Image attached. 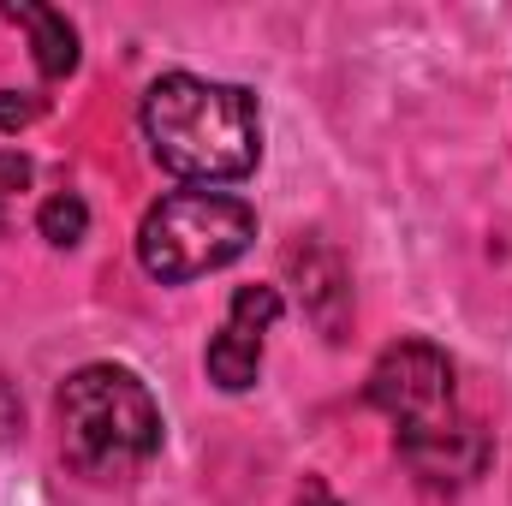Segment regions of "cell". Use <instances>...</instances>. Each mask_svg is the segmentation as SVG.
Wrapping results in <instances>:
<instances>
[{
	"label": "cell",
	"mask_w": 512,
	"mask_h": 506,
	"mask_svg": "<svg viewBox=\"0 0 512 506\" xmlns=\"http://www.w3.org/2000/svg\"><path fill=\"white\" fill-rule=\"evenodd\" d=\"M149 155L197 185H233L262 155V114L239 84H215L197 72H167L143 96Z\"/></svg>",
	"instance_id": "obj_2"
},
{
	"label": "cell",
	"mask_w": 512,
	"mask_h": 506,
	"mask_svg": "<svg viewBox=\"0 0 512 506\" xmlns=\"http://www.w3.org/2000/svg\"><path fill=\"white\" fill-rule=\"evenodd\" d=\"M36 114H42V102H36V96H30V102H18L12 90L0 96V126H6V131H12V126H30Z\"/></svg>",
	"instance_id": "obj_9"
},
{
	"label": "cell",
	"mask_w": 512,
	"mask_h": 506,
	"mask_svg": "<svg viewBox=\"0 0 512 506\" xmlns=\"http://www.w3.org/2000/svg\"><path fill=\"white\" fill-rule=\"evenodd\" d=\"M30 185H36L30 155L0 149V233H12V221H18V209H24V197H30Z\"/></svg>",
	"instance_id": "obj_8"
},
{
	"label": "cell",
	"mask_w": 512,
	"mask_h": 506,
	"mask_svg": "<svg viewBox=\"0 0 512 506\" xmlns=\"http://www.w3.org/2000/svg\"><path fill=\"white\" fill-rule=\"evenodd\" d=\"M298 506H340V501H334V495H328V489H322V483H310V489H304V495H298Z\"/></svg>",
	"instance_id": "obj_10"
},
{
	"label": "cell",
	"mask_w": 512,
	"mask_h": 506,
	"mask_svg": "<svg viewBox=\"0 0 512 506\" xmlns=\"http://www.w3.org/2000/svg\"><path fill=\"white\" fill-rule=\"evenodd\" d=\"M36 227H42V239H48V245H78V239H84V227H90V209H84V197H78V191H54V197L42 203Z\"/></svg>",
	"instance_id": "obj_7"
},
{
	"label": "cell",
	"mask_w": 512,
	"mask_h": 506,
	"mask_svg": "<svg viewBox=\"0 0 512 506\" xmlns=\"http://www.w3.org/2000/svg\"><path fill=\"white\" fill-rule=\"evenodd\" d=\"M370 405L393 423L405 465L429 489H465L483 477L489 435L477 429V417H465L453 364L429 340L387 346L382 364L370 370Z\"/></svg>",
	"instance_id": "obj_1"
},
{
	"label": "cell",
	"mask_w": 512,
	"mask_h": 506,
	"mask_svg": "<svg viewBox=\"0 0 512 506\" xmlns=\"http://www.w3.org/2000/svg\"><path fill=\"white\" fill-rule=\"evenodd\" d=\"M6 18L36 36V66H42V78H72V72H78V30L66 24V12H48V6H6Z\"/></svg>",
	"instance_id": "obj_6"
},
{
	"label": "cell",
	"mask_w": 512,
	"mask_h": 506,
	"mask_svg": "<svg viewBox=\"0 0 512 506\" xmlns=\"http://www.w3.org/2000/svg\"><path fill=\"white\" fill-rule=\"evenodd\" d=\"M60 453L84 483H131L161 453V405L120 364H84L60 387Z\"/></svg>",
	"instance_id": "obj_3"
},
{
	"label": "cell",
	"mask_w": 512,
	"mask_h": 506,
	"mask_svg": "<svg viewBox=\"0 0 512 506\" xmlns=\"http://www.w3.org/2000/svg\"><path fill=\"white\" fill-rule=\"evenodd\" d=\"M274 322H280V292H274V286H239V298H233V310H227L221 334H215V340H209V352H203L209 381H215V387H227V393L256 387V370H262V340H268V328H274Z\"/></svg>",
	"instance_id": "obj_5"
},
{
	"label": "cell",
	"mask_w": 512,
	"mask_h": 506,
	"mask_svg": "<svg viewBox=\"0 0 512 506\" xmlns=\"http://www.w3.org/2000/svg\"><path fill=\"white\" fill-rule=\"evenodd\" d=\"M256 215L245 197L227 191H173L161 197L137 227V262L161 286H185L197 274H215L251 251Z\"/></svg>",
	"instance_id": "obj_4"
}]
</instances>
